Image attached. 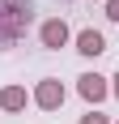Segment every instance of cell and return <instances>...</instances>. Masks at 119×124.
<instances>
[{"label":"cell","mask_w":119,"mask_h":124,"mask_svg":"<svg viewBox=\"0 0 119 124\" xmlns=\"http://www.w3.org/2000/svg\"><path fill=\"white\" fill-rule=\"evenodd\" d=\"M77 51H81V56H102V51H106V39L98 34V30H81V34H77Z\"/></svg>","instance_id":"4"},{"label":"cell","mask_w":119,"mask_h":124,"mask_svg":"<svg viewBox=\"0 0 119 124\" xmlns=\"http://www.w3.org/2000/svg\"><path fill=\"white\" fill-rule=\"evenodd\" d=\"M81 124H111V120H106L102 111H89V116H81Z\"/></svg>","instance_id":"6"},{"label":"cell","mask_w":119,"mask_h":124,"mask_svg":"<svg viewBox=\"0 0 119 124\" xmlns=\"http://www.w3.org/2000/svg\"><path fill=\"white\" fill-rule=\"evenodd\" d=\"M34 103L43 107V111H55L60 103H64V86H60L55 77H47V81H38V90H34Z\"/></svg>","instance_id":"1"},{"label":"cell","mask_w":119,"mask_h":124,"mask_svg":"<svg viewBox=\"0 0 119 124\" xmlns=\"http://www.w3.org/2000/svg\"><path fill=\"white\" fill-rule=\"evenodd\" d=\"M0 107H4V111H21L26 107V90L21 86H4L0 90Z\"/></svg>","instance_id":"5"},{"label":"cell","mask_w":119,"mask_h":124,"mask_svg":"<svg viewBox=\"0 0 119 124\" xmlns=\"http://www.w3.org/2000/svg\"><path fill=\"white\" fill-rule=\"evenodd\" d=\"M106 17H111V22H119V0H106Z\"/></svg>","instance_id":"7"},{"label":"cell","mask_w":119,"mask_h":124,"mask_svg":"<svg viewBox=\"0 0 119 124\" xmlns=\"http://www.w3.org/2000/svg\"><path fill=\"white\" fill-rule=\"evenodd\" d=\"M111 94H115V99H119V73H115V86H111Z\"/></svg>","instance_id":"8"},{"label":"cell","mask_w":119,"mask_h":124,"mask_svg":"<svg viewBox=\"0 0 119 124\" xmlns=\"http://www.w3.org/2000/svg\"><path fill=\"white\" fill-rule=\"evenodd\" d=\"M38 39H43V47L60 51L64 43H68V26L60 22V17H51V22H43V30H38Z\"/></svg>","instance_id":"3"},{"label":"cell","mask_w":119,"mask_h":124,"mask_svg":"<svg viewBox=\"0 0 119 124\" xmlns=\"http://www.w3.org/2000/svg\"><path fill=\"white\" fill-rule=\"evenodd\" d=\"M77 90H81V99H85V103H102V99L111 94L106 77H98V73H85L81 81H77Z\"/></svg>","instance_id":"2"}]
</instances>
